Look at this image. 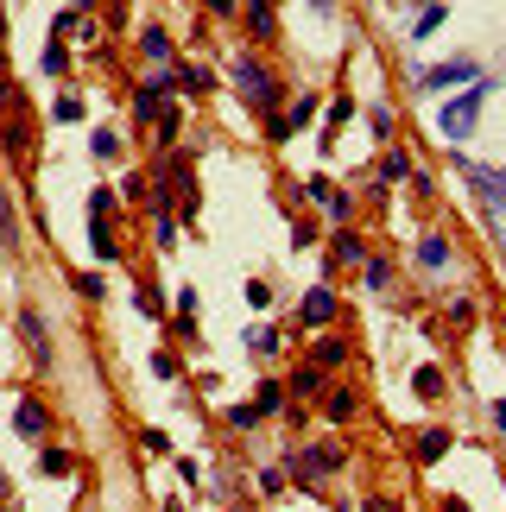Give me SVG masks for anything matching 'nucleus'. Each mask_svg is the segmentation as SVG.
I'll return each instance as SVG.
<instances>
[{
  "label": "nucleus",
  "instance_id": "nucleus-2",
  "mask_svg": "<svg viewBox=\"0 0 506 512\" xmlns=\"http://www.w3.org/2000/svg\"><path fill=\"white\" fill-rule=\"evenodd\" d=\"M228 83H235V95H241V108L253 114V121H266V114H279L285 102H291V89H285V76L266 64L260 51H228Z\"/></svg>",
  "mask_w": 506,
  "mask_h": 512
},
{
  "label": "nucleus",
  "instance_id": "nucleus-10",
  "mask_svg": "<svg viewBox=\"0 0 506 512\" xmlns=\"http://www.w3.org/2000/svg\"><path fill=\"white\" fill-rule=\"evenodd\" d=\"M13 329H19V342H26V361H32V373H51V367H57V336H51L45 310H38V304H19Z\"/></svg>",
  "mask_w": 506,
  "mask_h": 512
},
{
  "label": "nucleus",
  "instance_id": "nucleus-54",
  "mask_svg": "<svg viewBox=\"0 0 506 512\" xmlns=\"http://www.w3.org/2000/svg\"><path fill=\"white\" fill-rule=\"evenodd\" d=\"M7 51H13V19H7V7H0V70H7Z\"/></svg>",
  "mask_w": 506,
  "mask_h": 512
},
{
  "label": "nucleus",
  "instance_id": "nucleus-49",
  "mask_svg": "<svg viewBox=\"0 0 506 512\" xmlns=\"http://www.w3.org/2000/svg\"><path fill=\"white\" fill-rule=\"evenodd\" d=\"M140 449H146V456H171V437H165L159 424H146V430H140Z\"/></svg>",
  "mask_w": 506,
  "mask_h": 512
},
{
  "label": "nucleus",
  "instance_id": "nucleus-56",
  "mask_svg": "<svg viewBox=\"0 0 506 512\" xmlns=\"http://www.w3.org/2000/svg\"><path fill=\"white\" fill-rule=\"evenodd\" d=\"M488 424H494L500 437H506V399H494V405H488Z\"/></svg>",
  "mask_w": 506,
  "mask_h": 512
},
{
  "label": "nucleus",
  "instance_id": "nucleus-18",
  "mask_svg": "<svg viewBox=\"0 0 506 512\" xmlns=\"http://www.w3.org/2000/svg\"><path fill=\"white\" fill-rule=\"evenodd\" d=\"M241 26L260 51L279 45V0H241Z\"/></svg>",
  "mask_w": 506,
  "mask_h": 512
},
{
  "label": "nucleus",
  "instance_id": "nucleus-12",
  "mask_svg": "<svg viewBox=\"0 0 506 512\" xmlns=\"http://www.w3.org/2000/svg\"><path fill=\"white\" fill-rule=\"evenodd\" d=\"M361 411H367V392H361L355 380H329V386H323V399H317V418H323V424H336V430L361 424Z\"/></svg>",
  "mask_w": 506,
  "mask_h": 512
},
{
  "label": "nucleus",
  "instance_id": "nucleus-51",
  "mask_svg": "<svg viewBox=\"0 0 506 512\" xmlns=\"http://www.w3.org/2000/svg\"><path fill=\"white\" fill-rule=\"evenodd\" d=\"M355 512H412V506H405V500H393V494H367Z\"/></svg>",
  "mask_w": 506,
  "mask_h": 512
},
{
  "label": "nucleus",
  "instance_id": "nucleus-19",
  "mask_svg": "<svg viewBox=\"0 0 506 512\" xmlns=\"http://www.w3.org/2000/svg\"><path fill=\"white\" fill-rule=\"evenodd\" d=\"M171 83H178V102H209L222 76L209 70V64H190V57H178V64H171Z\"/></svg>",
  "mask_w": 506,
  "mask_h": 512
},
{
  "label": "nucleus",
  "instance_id": "nucleus-16",
  "mask_svg": "<svg viewBox=\"0 0 506 512\" xmlns=\"http://www.w3.org/2000/svg\"><path fill=\"white\" fill-rule=\"evenodd\" d=\"M133 51H140L146 70H171V64H178V45H171V32L159 26V19H146V26L133 32Z\"/></svg>",
  "mask_w": 506,
  "mask_h": 512
},
{
  "label": "nucleus",
  "instance_id": "nucleus-38",
  "mask_svg": "<svg viewBox=\"0 0 506 512\" xmlns=\"http://www.w3.org/2000/svg\"><path fill=\"white\" fill-rule=\"evenodd\" d=\"M285 196H291V190H285ZM285 215H291V247H298V253L323 241V222H317V215H298V203H291Z\"/></svg>",
  "mask_w": 506,
  "mask_h": 512
},
{
  "label": "nucleus",
  "instance_id": "nucleus-26",
  "mask_svg": "<svg viewBox=\"0 0 506 512\" xmlns=\"http://www.w3.org/2000/svg\"><path fill=\"white\" fill-rule=\"evenodd\" d=\"M361 285L374 291V298H386V291L399 285V253H386V247H374V253H367V260H361Z\"/></svg>",
  "mask_w": 506,
  "mask_h": 512
},
{
  "label": "nucleus",
  "instance_id": "nucleus-9",
  "mask_svg": "<svg viewBox=\"0 0 506 512\" xmlns=\"http://www.w3.org/2000/svg\"><path fill=\"white\" fill-rule=\"evenodd\" d=\"M323 114V95L317 89H304V95H291V102L279 108V114H266L260 121V133H266V146H285V140H298V133L310 127Z\"/></svg>",
  "mask_w": 506,
  "mask_h": 512
},
{
  "label": "nucleus",
  "instance_id": "nucleus-37",
  "mask_svg": "<svg viewBox=\"0 0 506 512\" xmlns=\"http://www.w3.org/2000/svg\"><path fill=\"white\" fill-rule=\"evenodd\" d=\"M412 392H418V399H424V405H437V399H443V392H450V373H443V367H431V361H424V367H412Z\"/></svg>",
  "mask_w": 506,
  "mask_h": 512
},
{
  "label": "nucleus",
  "instance_id": "nucleus-50",
  "mask_svg": "<svg viewBox=\"0 0 506 512\" xmlns=\"http://www.w3.org/2000/svg\"><path fill=\"white\" fill-rule=\"evenodd\" d=\"M203 13L216 19V26H228V19H241V0H203Z\"/></svg>",
  "mask_w": 506,
  "mask_h": 512
},
{
  "label": "nucleus",
  "instance_id": "nucleus-3",
  "mask_svg": "<svg viewBox=\"0 0 506 512\" xmlns=\"http://www.w3.org/2000/svg\"><path fill=\"white\" fill-rule=\"evenodd\" d=\"M32 152H38V121H32V102L13 76H0V159L13 171H32Z\"/></svg>",
  "mask_w": 506,
  "mask_h": 512
},
{
  "label": "nucleus",
  "instance_id": "nucleus-31",
  "mask_svg": "<svg viewBox=\"0 0 506 512\" xmlns=\"http://www.w3.org/2000/svg\"><path fill=\"white\" fill-rule=\"evenodd\" d=\"M443 19H450V0H418V19L405 26V38H412V45H424L431 32H443Z\"/></svg>",
  "mask_w": 506,
  "mask_h": 512
},
{
  "label": "nucleus",
  "instance_id": "nucleus-6",
  "mask_svg": "<svg viewBox=\"0 0 506 512\" xmlns=\"http://www.w3.org/2000/svg\"><path fill=\"white\" fill-rule=\"evenodd\" d=\"M291 329L298 336H323V329H342V291L317 279V285H304V298L291 304Z\"/></svg>",
  "mask_w": 506,
  "mask_h": 512
},
{
  "label": "nucleus",
  "instance_id": "nucleus-44",
  "mask_svg": "<svg viewBox=\"0 0 506 512\" xmlns=\"http://www.w3.org/2000/svg\"><path fill=\"white\" fill-rule=\"evenodd\" d=\"M152 380H184V361H178V348H152Z\"/></svg>",
  "mask_w": 506,
  "mask_h": 512
},
{
  "label": "nucleus",
  "instance_id": "nucleus-21",
  "mask_svg": "<svg viewBox=\"0 0 506 512\" xmlns=\"http://www.w3.org/2000/svg\"><path fill=\"white\" fill-rule=\"evenodd\" d=\"M32 475H38V481H70V475H83V456H76V449H64V443H38Z\"/></svg>",
  "mask_w": 506,
  "mask_h": 512
},
{
  "label": "nucleus",
  "instance_id": "nucleus-25",
  "mask_svg": "<svg viewBox=\"0 0 506 512\" xmlns=\"http://www.w3.org/2000/svg\"><path fill=\"white\" fill-rule=\"evenodd\" d=\"M355 114H361V102H355V95H348V89L323 95V152H336V133H342L348 121H355Z\"/></svg>",
  "mask_w": 506,
  "mask_h": 512
},
{
  "label": "nucleus",
  "instance_id": "nucleus-5",
  "mask_svg": "<svg viewBox=\"0 0 506 512\" xmlns=\"http://www.w3.org/2000/svg\"><path fill=\"white\" fill-rule=\"evenodd\" d=\"M481 108H488V76L469 83V89H456V95H443V102H437V140L469 146L475 127H481Z\"/></svg>",
  "mask_w": 506,
  "mask_h": 512
},
{
  "label": "nucleus",
  "instance_id": "nucleus-17",
  "mask_svg": "<svg viewBox=\"0 0 506 512\" xmlns=\"http://www.w3.org/2000/svg\"><path fill=\"white\" fill-rule=\"evenodd\" d=\"M51 424H57V411L38 399V392H26V399L13 405V430H19L26 443H51Z\"/></svg>",
  "mask_w": 506,
  "mask_h": 512
},
{
  "label": "nucleus",
  "instance_id": "nucleus-22",
  "mask_svg": "<svg viewBox=\"0 0 506 512\" xmlns=\"http://www.w3.org/2000/svg\"><path fill=\"white\" fill-rule=\"evenodd\" d=\"M279 380H285V392H291L298 405H317V399H323V386H329V373H323L317 361H291Z\"/></svg>",
  "mask_w": 506,
  "mask_h": 512
},
{
  "label": "nucleus",
  "instance_id": "nucleus-20",
  "mask_svg": "<svg viewBox=\"0 0 506 512\" xmlns=\"http://www.w3.org/2000/svg\"><path fill=\"white\" fill-rule=\"evenodd\" d=\"M450 449H456V430H450V424H424V430H412V468H437Z\"/></svg>",
  "mask_w": 506,
  "mask_h": 512
},
{
  "label": "nucleus",
  "instance_id": "nucleus-41",
  "mask_svg": "<svg viewBox=\"0 0 506 512\" xmlns=\"http://www.w3.org/2000/svg\"><path fill=\"white\" fill-rule=\"evenodd\" d=\"M222 424L235 430V437H253V430H260L266 418H260V411H253V399H241V405H228V411H222Z\"/></svg>",
  "mask_w": 506,
  "mask_h": 512
},
{
  "label": "nucleus",
  "instance_id": "nucleus-13",
  "mask_svg": "<svg viewBox=\"0 0 506 512\" xmlns=\"http://www.w3.org/2000/svg\"><path fill=\"white\" fill-rule=\"evenodd\" d=\"M374 253V241H367L361 228H329V241H323V272L336 279V272H361V260Z\"/></svg>",
  "mask_w": 506,
  "mask_h": 512
},
{
  "label": "nucleus",
  "instance_id": "nucleus-34",
  "mask_svg": "<svg viewBox=\"0 0 506 512\" xmlns=\"http://www.w3.org/2000/svg\"><path fill=\"white\" fill-rule=\"evenodd\" d=\"M443 329H450V336H469V329L481 323V304L475 298H450V304H443V317H437Z\"/></svg>",
  "mask_w": 506,
  "mask_h": 512
},
{
  "label": "nucleus",
  "instance_id": "nucleus-7",
  "mask_svg": "<svg viewBox=\"0 0 506 512\" xmlns=\"http://www.w3.org/2000/svg\"><path fill=\"white\" fill-rule=\"evenodd\" d=\"M481 57H443V64H418L412 70V89L418 95H456V89H469V83H481Z\"/></svg>",
  "mask_w": 506,
  "mask_h": 512
},
{
  "label": "nucleus",
  "instance_id": "nucleus-53",
  "mask_svg": "<svg viewBox=\"0 0 506 512\" xmlns=\"http://www.w3.org/2000/svg\"><path fill=\"white\" fill-rule=\"evenodd\" d=\"M171 462H178V481H184V487H203V468H197V456H171Z\"/></svg>",
  "mask_w": 506,
  "mask_h": 512
},
{
  "label": "nucleus",
  "instance_id": "nucleus-39",
  "mask_svg": "<svg viewBox=\"0 0 506 512\" xmlns=\"http://www.w3.org/2000/svg\"><path fill=\"white\" fill-rule=\"evenodd\" d=\"M146 209H152V247L171 253V247H178V215H171L165 203H146Z\"/></svg>",
  "mask_w": 506,
  "mask_h": 512
},
{
  "label": "nucleus",
  "instance_id": "nucleus-24",
  "mask_svg": "<svg viewBox=\"0 0 506 512\" xmlns=\"http://www.w3.org/2000/svg\"><path fill=\"white\" fill-rule=\"evenodd\" d=\"M184 127H190V102H165V108H159V121L146 127V140H152V152L178 146V140H184Z\"/></svg>",
  "mask_w": 506,
  "mask_h": 512
},
{
  "label": "nucleus",
  "instance_id": "nucleus-1",
  "mask_svg": "<svg viewBox=\"0 0 506 512\" xmlns=\"http://www.w3.org/2000/svg\"><path fill=\"white\" fill-rule=\"evenodd\" d=\"M279 468H285L291 487H304V494H323L329 481H342L348 468H355V449H348L342 437H304V443H291L285 456H279Z\"/></svg>",
  "mask_w": 506,
  "mask_h": 512
},
{
  "label": "nucleus",
  "instance_id": "nucleus-58",
  "mask_svg": "<svg viewBox=\"0 0 506 512\" xmlns=\"http://www.w3.org/2000/svg\"><path fill=\"white\" fill-rule=\"evenodd\" d=\"M0 512H19V506H13V500H0Z\"/></svg>",
  "mask_w": 506,
  "mask_h": 512
},
{
  "label": "nucleus",
  "instance_id": "nucleus-15",
  "mask_svg": "<svg viewBox=\"0 0 506 512\" xmlns=\"http://www.w3.org/2000/svg\"><path fill=\"white\" fill-rule=\"evenodd\" d=\"M304 361H317L329 380H336V373H348V361H355V336H342V329H323V336L304 348Z\"/></svg>",
  "mask_w": 506,
  "mask_h": 512
},
{
  "label": "nucleus",
  "instance_id": "nucleus-23",
  "mask_svg": "<svg viewBox=\"0 0 506 512\" xmlns=\"http://www.w3.org/2000/svg\"><path fill=\"white\" fill-rule=\"evenodd\" d=\"M462 165V177L475 184V196L488 209H506V165H475V159H456Z\"/></svg>",
  "mask_w": 506,
  "mask_h": 512
},
{
  "label": "nucleus",
  "instance_id": "nucleus-14",
  "mask_svg": "<svg viewBox=\"0 0 506 512\" xmlns=\"http://www.w3.org/2000/svg\"><path fill=\"white\" fill-rule=\"evenodd\" d=\"M412 266L424 272V279H443V272L456 266V234L450 228H424L418 247H412Z\"/></svg>",
  "mask_w": 506,
  "mask_h": 512
},
{
  "label": "nucleus",
  "instance_id": "nucleus-45",
  "mask_svg": "<svg viewBox=\"0 0 506 512\" xmlns=\"http://www.w3.org/2000/svg\"><path fill=\"white\" fill-rule=\"evenodd\" d=\"M310 418H317V405H298V399H291V405L279 411V424L291 430V437H304V430H310Z\"/></svg>",
  "mask_w": 506,
  "mask_h": 512
},
{
  "label": "nucleus",
  "instance_id": "nucleus-27",
  "mask_svg": "<svg viewBox=\"0 0 506 512\" xmlns=\"http://www.w3.org/2000/svg\"><path fill=\"white\" fill-rule=\"evenodd\" d=\"M165 329H171V342H197L203 336V323H197V291H178V298H171V317H165Z\"/></svg>",
  "mask_w": 506,
  "mask_h": 512
},
{
  "label": "nucleus",
  "instance_id": "nucleus-30",
  "mask_svg": "<svg viewBox=\"0 0 506 512\" xmlns=\"http://www.w3.org/2000/svg\"><path fill=\"white\" fill-rule=\"evenodd\" d=\"M38 70H45L51 83H70V70H76V51L64 45V38H51V32H45V51H38Z\"/></svg>",
  "mask_w": 506,
  "mask_h": 512
},
{
  "label": "nucleus",
  "instance_id": "nucleus-36",
  "mask_svg": "<svg viewBox=\"0 0 506 512\" xmlns=\"http://www.w3.org/2000/svg\"><path fill=\"white\" fill-rule=\"evenodd\" d=\"M133 310H140V317H146V323H165V317H171V304H165V291H159V285H152V279H140V285H133Z\"/></svg>",
  "mask_w": 506,
  "mask_h": 512
},
{
  "label": "nucleus",
  "instance_id": "nucleus-32",
  "mask_svg": "<svg viewBox=\"0 0 506 512\" xmlns=\"http://www.w3.org/2000/svg\"><path fill=\"white\" fill-rule=\"evenodd\" d=\"M285 405H291V392H285V380H279V373H266V380L253 386V411H260V418L272 424V418H279Z\"/></svg>",
  "mask_w": 506,
  "mask_h": 512
},
{
  "label": "nucleus",
  "instance_id": "nucleus-11",
  "mask_svg": "<svg viewBox=\"0 0 506 512\" xmlns=\"http://www.w3.org/2000/svg\"><path fill=\"white\" fill-rule=\"evenodd\" d=\"M127 102H133V133H146L152 121H159L165 102H178V83H171V70H146L140 83H133Z\"/></svg>",
  "mask_w": 506,
  "mask_h": 512
},
{
  "label": "nucleus",
  "instance_id": "nucleus-46",
  "mask_svg": "<svg viewBox=\"0 0 506 512\" xmlns=\"http://www.w3.org/2000/svg\"><path fill=\"white\" fill-rule=\"evenodd\" d=\"M253 487H260V494H266V500H279V494H285V487H291V481H285V468H279V462H266V468H260V475H253Z\"/></svg>",
  "mask_w": 506,
  "mask_h": 512
},
{
  "label": "nucleus",
  "instance_id": "nucleus-48",
  "mask_svg": "<svg viewBox=\"0 0 506 512\" xmlns=\"http://www.w3.org/2000/svg\"><path fill=\"white\" fill-rule=\"evenodd\" d=\"M114 196H127V203H146V196H152L146 171H127V177H121V190H114Z\"/></svg>",
  "mask_w": 506,
  "mask_h": 512
},
{
  "label": "nucleus",
  "instance_id": "nucleus-4",
  "mask_svg": "<svg viewBox=\"0 0 506 512\" xmlns=\"http://www.w3.org/2000/svg\"><path fill=\"white\" fill-rule=\"evenodd\" d=\"M89 253H95V266L127 260V247H121V196L108 184L89 190Z\"/></svg>",
  "mask_w": 506,
  "mask_h": 512
},
{
  "label": "nucleus",
  "instance_id": "nucleus-29",
  "mask_svg": "<svg viewBox=\"0 0 506 512\" xmlns=\"http://www.w3.org/2000/svg\"><path fill=\"white\" fill-rule=\"evenodd\" d=\"M412 171H418V159H412L405 146H380V159H374V184H386V190H393V184H405Z\"/></svg>",
  "mask_w": 506,
  "mask_h": 512
},
{
  "label": "nucleus",
  "instance_id": "nucleus-8",
  "mask_svg": "<svg viewBox=\"0 0 506 512\" xmlns=\"http://www.w3.org/2000/svg\"><path fill=\"white\" fill-rule=\"evenodd\" d=\"M298 196L323 209V222H329V228H355V190H348V184H336V177L310 171L304 184H298Z\"/></svg>",
  "mask_w": 506,
  "mask_h": 512
},
{
  "label": "nucleus",
  "instance_id": "nucleus-57",
  "mask_svg": "<svg viewBox=\"0 0 506 512\" xmlns=\"http://www.w3.org/2000/svg\"><path fill=\"white\" fill-rule=\"evenodd\" d=\"M310 13H317V19H336V0H310Z\"/></svg>",
  "mask_w": 506,
  "mask_h": 512
},
{
  "label": "nucleus",
  "instance_id": "nucleus-42",
  "mask_svg": "<svg viewBox=\"0 0 506 512\" xmlns=\"http://www.w3.org/2000/svg\"><path fill=\"white\" fill-rule=\"evenodd\" d=\"M70 291L83 304H108V279H102V272H70Z\"/></svg>",
  "mask_w": 506,
  "mask_h": 512
},
{
  "label": "nucleus",
  "instance_id": "nucleus-47",
  "mask_svg": "<svg viewBox=\"0 0 506 512\" xmlns=\"http://www.w3.org/2000/svg\"><path fill=\"white\" fill-rule=\"evenodd\" d=\"M241 298H247V310H253V317H260V310H272V298H279V291H272V279H247V291H241Z\"/></svg>",
  "mask_w": 506,
  "mask_h": 512
},
{
  "label": "nucleus",
  "instance_id": "nucleus-59",
  "mask_svg": "<svg viewBox=\"0 0 506 512\" xmlns=\"http://www.w3.org/2000/svg\"><path fill=\"white\" fill-rule=\"evenodd\" d=\"M500 481H506V456H500Z\"/></svg>",
  "mask_w": 506,
  "mask_h": 512
},
{
  "label": "nucleus",
  "instance_id": "nucleus-55",
  "mask_svg": "<svg viewBox=\"0 0 506 512\" xmlns=\"http://www.w3.org/2000/svg\"><path fill=\"white\" fill-rule=\"evenodd\" d=\"M437 512H475V506L462 500V494H443V500H437Z\"/></svg>",
  "mask_w": 506,
  "mask_h": 512
},
{
  "label": "nucleus",
  "instance_id": "nucleus-40",
  "mask_svg": "<svg viewBox=\"0 0 506 512\" xmlns=\"http://www.w3.org/2000/svg\"><path fill=\"white\" fill-rule=\"evenodd\" d=\"M0 247L19 253V203H13V190L0 184Z\"/></svg>",
  "mask_w": 506,
  "mask_h": 512
},
{
  "label": "nucleus",
  "instance_id": "nucleus-28",
  "mask_svg": "<svg viewBox=\"0 0 506 512\" xmlns=\"http://www.w3.org/2000/svg\"><path fill=\"white\" fill-rule=\"evenodd\" d=\"M247 354H253V361H260V367H272V361H285V329H272V323H247Z\"/></svg>",
  "mask_w": 506,
  "mask_h": 512
},
{
  "label": "nucleus",
  "instance_id": "nucleus-60",
  "mask_svg": "<svg viewBox=\"0 0 506 512\" xmlns=\"http://www.w3.org/2000/svg\"><path fill=\"white\" fill-rule=\"evenodd\" d=\"M114 7H127V0H114Z\"/></svg>",
  "mask_w": 506,
  "mask_h": 512
},
{
  "label": "nucleus",
  "instance_id": "nucleus-52",
  "mask_svg": "<svg viewBox=\"0 0 506 512\" xmlns=\"http://www.w3.org/2000/svg\"><path fill=\"white\" fill-rule=\"evenodd\" d=\"M405 184H412V196H418V203H431V196H437V177H431V171H412Z\"/></svg>",
  "mask_w": 506,
  "mask_h": 512
},
{
  "label": "nucleus",
  "instance_id": "nucleus-33",
  "mask_svg": "<svg viewBox=\"0 0 506 512\" xmlns=\"http://www.w3.org/2000/svg\"><path fill=\"white\" fill-rule=\"evenodd\" d=\"M361 121H367V133H374L380 146H393V133H399V108H393V102H367Z\"/></svg>",
  "mask_w": 506,
  "mask_h": 512
},
{
  "label": "nucleus",
  "instance_id": "nucleus-35",
  "mask_svg": "<svg viewBox=\"0 0 506 512\" xmlns=\"http://www.w3.org/2000/svg\"><path fill=\"white\" fill-rule=\"evenodd\" d=\"M121 152H127V140L114 127H89V159L95 165H121Z\"/></svg>",
  "mask_w": 506,
  "mask_h": 512
},
{
  "label": "nucleus",
  "instance_id": "nucleus-43",
  "mask_svg": "<svg viewBox=\"0 0 506 512\" xmlns=\"http://www.w3.org/2000/svg\"><path fill=\"white\" fill-rule=\"evenodd\" d=\"M83 114H89V102H83V95H76V89H57V102H51V121L76 127V121H83Z\"/></svg>",
  "mask_w": 506,
  "mask_h": 512
}]
</instances>
